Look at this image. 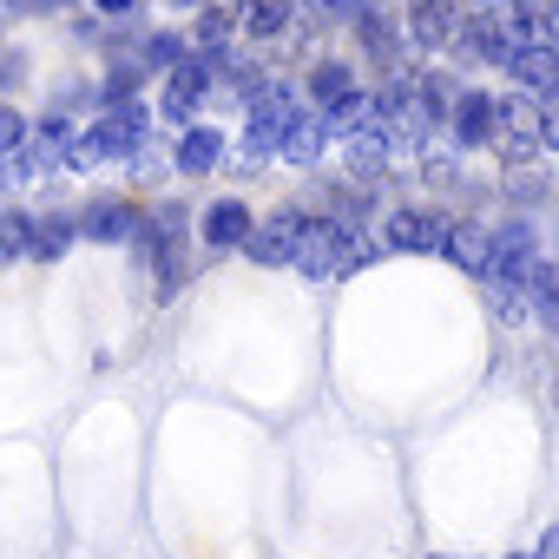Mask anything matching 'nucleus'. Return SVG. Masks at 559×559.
<instances>
[{
    "instance_id": "nucleus-1",
    "label": "nucleus",
    "mask_w": 559,
    "mask_h": 559,
    "mask_svg": "<svg viewBox=\"0 0 559 559\" xmlns=\"http://www.w3.org/2000/svg\"><path fill=\"white\" fill-rule=\"evenodd\" d=\"M145 139H152V119H145V106L139 99H119V106H106V119L93 126V132H80L73 139V171H99V165H112V158H145Z\"/></svg>"
},
{
    "instance_id": "nucleus-2",
    "label": "nucleus",
    "mask_w": 559,
    "mask_h": 559,
    "mask_svg": "<svg viewBox=\"0 0 559 559\" xmlns=\"http://www.w3.org/2000/svg\"><path fill=\"white\" fill-rule=\"evenodd\" d=\"M290 126H297V99H290V86H270V93L250 106V126H243V145H237L230 171H257L263 158H284Z\"/></svg>"
},
{
    "instance_id": "nucleus-3",
    "label": "nucleus",
    "mask_w": 559,
    "mask_h": 559,
    "mask_svg": "<svg viewBox=\"0 0 559 559\" xmlns=\"http://www.w3.org/2000/svg\"><path fill=\"white\" fill-rule=\"evenodd\" d=\"M132 250H139V263L158 270V290L171 297V290H178V276H185V211H178V204H158V211L139 224Z\"/></svg>"
},
{
    "instance_id": "nucleus-4",
    "label": "nucleus",
    "mask_w": 559,
    "mask_h": 559,
    "mask_svg": "<svg viewBox=\"0 0 559 559\" xmlns=\"http://www.w3.org/2000/svg\"><path fill=\"white\" fill-rule=\"evenodd\" d=\"M304 230H310V217L304 211H270L257 230H250V263H297V250H304Z\"/></svg>"
},
{
    "instance_id": "nucleus-5",
    "label": "nucleus",
    "mask_w": 559,
    "mask_h": 559,
    "mask_svg": "<svg viewBox=\"0 0 559 559\" xmlns=\"http://www.w3.org/2000/svg\"><path fill=\"white\" fill-rule=\"evenodd\" d=\"M211 80H217V73H211V67H204L198 53H185V60H178L171 73H165V99H158V112L185 126V119H191V112L204 106V93H211Z\"/></svg>"
},
{
    "instance_id": "nucleus-6",
    "label": "nucleus",
    "mask_w": 559,
    "mask_h": 559,
    "mask_svg": "<svg viewBox=\"0 0 559 559\" xmlns=\"http://www.w3.org/2000/svg\"><path fill=\"white\" fill-rule=\"evenodd\" d=\"M73 139H80V132L53 112L47 126H34V132H27V145H21L14 158H21V171H27V178H47V171H60V165L73 158Z\"/></svg>"
},
{
    "instance_id": "nucleus-7",
    "label": "nucleus",
    "mask_w": 559,
    "mask_h": 559,
    "mask_svg": "<svg viewBox=\"0 0 559 559\" xmlns=\"http://www.w3.org/2000/svg\"><path fill=\"white\" fill-rule=\"evenodd\" d=\"M448 230L441 211H389V250H448Z\"/></svg>"
},
{
    "instance_id": "nucleus-8",
    "label": "nucleus",
    "mask_w": 559,
    "mask_h": 559,
    "mask_svg": "<svg viewBox=\"0 0 559 559\" xmlns=\"http://www.w3.org/2000/svg\"><path fill=\"white\" fill-rule=\"evenodd\" d=\"M80 237H93V243H132V237H139V211L119 204V198H99V204L80 217Z\"/></svg>"
},
{
    "instance_id": "nucleus-9",
    "label": "nucleus",
    "mask_w": 559,
    "mask_h": 559,
    "mask_svg": "<svg viewBox=\"0 0 559 559\" xmlns=\"http://www.w3.org/2000/svg\"><path fill=\"white\" fill-rule=\"evenodd\" d=\"M441 257H448V263H461L467 276H487V270H493V230L467 217V224H454V230H448V250H441Z\"/></svg>"
},
{
    "instance_id": "nucleus-10",
    "label": "nucleus",
    "mask_w": 559,
    "mask_h": 559,
    "mask_svg": "<svg viewBox=\"0 0 559 559\" xmlns=\"http://www.w3.org/2000/svg\"><path fill=\"white\" fill-rule=\"evenodd\" d=\"M204 243H211V250H243V243H250V211H243L237 198H217V204L204 211Z\"/></svg>"
},
{
    "instance_id": "nucleus-11",
    "label": "nucleus",
    "mask_w": 559,
    "mask_h": 559,
    "mask_svg": "<svg viewBox=\"0 0 559 559\" xmlns=\"http://www.w3.org/2000/svg\"><path fill=\"white\" fill-rule=\"evenodd\" d=\"M448 132H454V145H493V99L487 93H461Z\"/></svg>"
},
{
    "instance_id": "nucleus-12",
    "label": "nucleus",
    "mask_w": 559,
    "mask_h": 559,
    "mask_svg": "<svg viewBox=\"0 0 559 559\" xmlns=\"http://www.w3.org/2000/svg\"><path fill=\"white\" fill-rule=\"evenodd\" d=\"M507 80H513L520 93H546V86L559 80V47H520V53L507 60Z\"/></svg>"
},
{
    "instance_id": "nucleus-13",
    "label": "nucleus",
    "mask_w": 559,
    "mask_h": 559,
    "mask_svg": "<svg viewBox=\"0 0 559 559\" xmlns=\"http://www.w3.org/2000/svg\"><path fill=\"white\" fill-rule=\"evenodd\" d=\"M323 145H330L323 112H297V126H290V139H284V158H290L297 171H310V165H323Z\"/></svg>"
},
{
    "instance_id": "nucleus-14",
    "label": "nucleus",
    "mask_w": 559,
    "mask_h": 559,
    "mask_svg": "<svg viewBox=\"0 0 559 559\" xmlns=\"http://www.w3.org/2000/svg\"><path fill=\"white\" fill-rule=\"evenodd\" d=\"M349 93H356V67H343V60H317V67H310V106H317V112L343 106Z\"/></svg>"
},
{
    "instance_id": "nucleus-15",
    "label": "nucleus",
    "mask_w": 559,
    "mask_h": 559,
    "mask_svg": "<svg viewBox=\"0 0 559 559\" xmlns=\"http://www.w3.org/2000/svg\"><path fill=\"white\" fill-rule=\"evenodd\" d=\"M217 152H224V139H217L211 126H191V132L178 139V171H185V178H204V171H217Z\"/></svg>"
},
{
    "instance_id": "nucleus-16",
    "label": "nucleus",
    "mask_w": 559,
    "mask_h": 559,
    "mask_svg": "<svg viewBox=\"0 0 559 559\" xmlns=\"http://www.w3.org/2000/svg\"><path fill=\"white\" fill-rule=\"evenodd\" d=\"M237 27L270 40V34H284L290 27V0H237Z\"/></svg>"
},
{
    "instance_id": "nucleus-17",
    "label": "nucleus",
    "mask_w": 559,
    "mask_h": 559,
    "mask_svg": "<svg viewBox=\"0 0 559 559\" xmlns=\"http://www.w3.org/2000/svg\"><path fill=\"white\" fill-rule=\"evenodd\" d=\"M73 230H80V217L47 211V217L34 224V263H60V257H67V243H73Z\"/></svg>"
},
{
    "instance_id": "nucleus-18",
    "label": "nucleus",
    "mask_w": 559,
    "mask_h": 559,
    "mask_svg": "<svg viewBox=\"0 0 559 559\" xmlns=\"http://www.w3.org/2000/svg\"><path fill=\"white\" fill-rule=\"evenodd\" d=\"M14 257H34V224L21 211H0V263H14Z\"/></svg>"
},
{
    "instance_id": "nucleus-19",
    "label": "nucleus",
    "mask_w": 559,
    "mask_h": 559,
    "mask_svg": "<svg viewBox=\"0 0 559 559\" xmlns=\"http://www.w3.org/2000/svg\"><path fill=\"white\" fill-rule=\"evenodd\" d=\"M139 60H145L152 73H171V67L185 60V40H178V34H152V40L139 47Z\"/></svg>"
},
{
    "instance_id": "nucleus-20",
    "label": "nucleus",
    "mask_w": 559,
    "mask_h": 559,
    "mask_svg": "<svg viewBox=\"0 0 559 559\" xmlns=\"http://www.w3.org/2000/svg\"><path fill=\"white\" fill-rule=\"evenodd\" d=\"M421 178L448 191V185L461 178V171H454V152H448V145H421Z\"/></svg>"
},
{
    "instance_id": "nucleus-21",
    "label": "nucleus",
    "mask_w": 559,
    "mask_h": 559,
    "mask_svg": "<svg viewBox=\"0 0 559 559\" xmlns=\"http://www.w3.org/2000/svg\"><path fill=\"white\" fill-rule=\"evenodd\" d=\"M507 191H513L520 204H533V198L546 191V171H539L533 158H526V165H507Z\"/></svg>"
},
{
    "instance_id": "nucleus-22",
    "label": "nucleus",
    "mask_w": 559,
    "mask_h": 559,
    "mask_svg": "<svg viewBox=\"0 0 559 559\" xmlns=\"http://www.w3.org/2000/svg\"><path fill=\"white\" fill-rule=\"evenodd\" d=\"M27 145V126H21V112H8V106H0V158H14Z\"/></svg>"
},
{
    "instance_id": "nucleus-23",
    "label": "nucleus",
    "mask_w": 559,
    "mask_h": 559,
    "mask_svg": "<svg viewBox=\"0 0 559 559\" xmlns=\"http://www.w3.org/2000/svg\"><path fill=\"white\" fill-rule=\"evenodd\" d=\"M317 8H330V14H356V21H362V14H376L369 0H317Z\"/></svg>"
},
{
    "instance_id": "nucleus-24",
    "label": "nucleus",
    "mask_w": 559,
    "mask_h": 559,
    "mask_svg": "<svg viewBox=\"0 0 559 559\" xmlns=\"http://www.w3.org/2000/svg\"><path fill=\"white\" fill-rule=\"evenodd\" d=\"M93 8H99V14H112V21H119V14H132V8H139V0H93Z\"/></svg>"
},
{
    "instance_id": "nucleus-25",
    "label": "nucleus",
    "mask_w": 559,
    "mask_h": 559,
    "mask_svg": "<svg viewBox=\"0 0 559 559\" xmlns=\"http://www.w3.org/2000/svg\"><path fill=\"white\" fill-rule=\"evenodd\" d=\"M14 8L21 14H40V8H60V0H14Z\"/></svg>"
},
{
    "instance_id": "nucleus-26",
    "label": "nucleus",
    "mask_w": 559,
    "mask_h": 559,
    "mask_svg": "<svg viewBox=\"0 0 559 559\" xmlns=\"http://www.w3.org/2000/svg\"><path fill=\"white\" fill-rule=\"evenodd\" d=\"M171 8H211V0H171Z\"/></svg>"
},
{
    "instance_id": "nucleus-27",
    "label": "nucleus",
    "mask_w": 559,
    "mask_h": 559,
    "mask_svg": "<svg viewBox=\"0 0 559 559\" xmlns=\"http://www.w3.org/2000/svg\"><path fill=\"white\" fill-rule=\"evenodd\" d=\"M513 559H539V552H513Z\"/></svg>"
},
{
    "instance_id": "nucleus-28",
    "label": "nucleus",
    "mask_w": 559,
    "mask_h": 559,
    "mask_svg": "<svg viewBox=\"0 0 559 559\" xmlns=\"http://www.w3.org/2000/svg\"><path fill=\"white\" fill-rule=\"evenodd\" d=\"M552 402H559V382H552Z\"/></svg>"
}]
</instances>
